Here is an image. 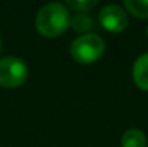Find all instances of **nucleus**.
<instances>
[{"label":"nucleus","mask_w":148,"mask_h":147,"mask_svg":"<svg viewBox=\"0 0 148 147\" xmlns=\"http://www.w3.org/2000/svg\"><path fill=\"white\" fill-rule=\"evenodd\" d=\"M35 25L42 36L58 38L71 26V14L65 4L48 3L39 9Z\"/></svg>","instance_id":"nucleus-1"},{"label":"nucleus","mask_w":148,"mask_h":147,"mask_svg":"<svg viewBox=\"0 0 148 147\" xmlns=\"http://www.w3.org/2000/svg\"><path fill=\"white\" fill-rule=\"evenodd\" d=\"M103 50H105L103 39L94 33L81 35L71 43V48H69L71 56L73 58V61L79 63L97 62L103 55Z\"/></svg>","instance_id":"nucleus-2"},{"label":"nucleus","mask_w":148,"mask_h":147,"mask_svg":"<svg viewBox=\"0 0 148 147\" xmlns=\"http://www.w3.org/2000/svg\"><path fill=\"white\" fill-rule=\"evenodd\" d=\"M27 65L17 56H6L0 59V87L17 88L27 79Z\"/></svg>","instance_id":"nucleus-3"},{"label":"nucleus","mask_w":148,"mask_h":147,"mask_svg":"<svg viewBox=\"0 0 148 147\" xmlns=\"http://www.w3.org/2000/svg\"><path fill=\"white\" fill-rule=\"evenodd\" d=\"M99 22L108 32L119 33L128 26V16L122 7L116 4L103 6L99 12Z\"/></svg>","instance_id":"nucleus-4"},{"label":"nucleus","mask_w":148,"mask_h":147,"mask_svg":"<svg viewBox=\"0 0 148 147\" xmlns=\"http://www.w3.org/2000/svg\"><path fill=\"white\" fill-rule=\"evenodd\" d=\"M132 79L135 85L144 91H148V52L143 53L132 66Z\"/></svg>","instance_id":"nucleus-5"},{"label":"nucleus","mask_w":148,"mask_h":147,"mask_svg":"<svg viewBox=\"0 0 148 147\" xmlns=\"http://www.w3.org/2000/svg\"><path fill=\"white\" fill-rule=\"evenodd\" d=\"M122 147H147L145 134L138 128H130L122 134L121 139Z\"/></svg>","instance_id":"nucleus-6"},{"label":"nucleus","mask_w":148,"mask_h":147,"mask_svg":"<svg viewBox=\"0 0 148 147\" xmlns=\"http://www.w3.org/2000/svg\"><path fill=\"white\" fill-rule=\"evenodd\" d=\"M124 7L127 12L138 19L148 17V0H125Z\"/></svg>","instance_id":"nucleus-7"},{"label":"nucleus","mask_w":148,"mask_h":147,"mask_svg":"<svg viewBox=\"0 0 148 147\" xmlns=\"http://www.w3.org/2000/svg\"><path fill=\"white\" fill-rule=\"evenodd\" d=\"M71 26L76 32H86L92 28V19L86 13H76L71 17Z\"/></svg>","instance_id":"nucleus-8"},{"label":"nucleus","mask_w":148,"mask_h":147,"mask_svg":"<svg viewBox=\"0 0 148 147\" xmlns=\"http://www.w3.org/2000/svg\"><path fill=\"white\" fill-rule=\"evenodd\" d=\"M95 6H97V0H84V1L82 0H66V3H65L66 9H72L79 13H84Z\"/></svg>","instance_id":"nucleus-9"},{"label":"nucleus","mask_w":148,"mask_h":147,"mask_svg":"<svg viewBox=\"0 0 148 147\" xmlns=\"http://www.w3.org/2000/svg\"><path fill=\"white\" fill-rule=\"evenodd\" d=\"M0 53H1V41H0Z\"/></svg>","instance_id":"nucleus-10"},{"label":"nucleus","mask_w":148,"mask_h":147,"mask_svg":"<svg viewBox=\"0 0 148 147\" xmlns=\"http://www.w3.org/2000/svg\"><path fill=\"white\" fill-rule=\"evenodd\" d=\"M145 32H147V36H148V26H147V30H145Z\"/></svg>","instance_id":"nucleus-11"}]
</instances>
